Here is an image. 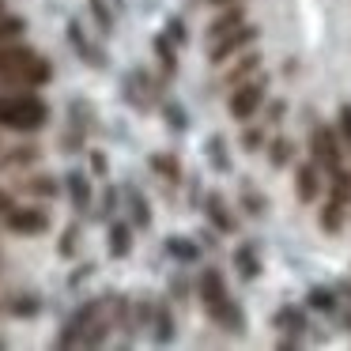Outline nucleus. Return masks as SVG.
<instances>
[{
  "label": "nucleus",
  "instance_id": "3",
  "mask_svg": "<svg viewBox=\"0 0 351 351\" xmlns=\"http://www.w3.org/2000/svg\"><path fill=\"white\" fill-rule=\"evenodd\" d=\"M49 125V102L34 91H12L0 95V129L12 132H38Z\"/></svg>",
  "mask_w": 351,
  "mask_h": 351
},
{
  "label": "nucleus",
  "instance_id": "24",
  "mask_svg": "<svg viewBox=\"0 0 351 351\" xmlns=\"http://www.w3.org/2000/svg\"><path fill=\"white\" fill-rule=\"evenodd\" d=\"M42 159V147L38 144H19V147H8L0 152V170H27Z\"/></svg>",
  "mask_w": 351,
  "mask_h": 351
},
{
  "label": "nucleus",
  "instance_id": "22",
  "mask_svg": "<svg viewBox=\"0 0 351 351\" xmlns=\"http://www.w3.org/2000/svg\"><path fill=\"white\" fill-rule=\"evenodd\" d=\"M152 340L159 348H167L174 340V313H170L167 298H155V313H152Z\"/></svg>",
  "mask_w": 351,
  "mask_h": 351
},
{
  "label": "nucleus",
  "instance_id": "34",
  "mask_svg": "<svg viewBox=\"0 0 351 351\" xmlns=\"http://www.w3.org/2000/svg\"><path fill=\"white\" fill-rule=\"evenodd\" d=\"M4 310H8L12 317H38V313H42V298L38 295H12Z\"/></svg>",
  "mask_w": 351,
  "mask_h": 351
},
{
  "label": "nucleus",
  "instance_id": "8",
  "mask_svg": "<svg viewBox=\"0 0 351 351\" xmlns=\"http://www.w3.org/2000/svg\"><path fill=\"white\" fill-rule=\"evenodd\" d=\"M110 302V295H99V298H87L80 310H72V317L61 325V332H57V348H80L84 343V332H87V325L95 321V313L102 310V306Z\"/></svg>",
  "mask_w": 351,
  "mask_h": 351
},
{
  "label": "nucleus",
  "instance_id": "31",
  "mask_svg": "<svg viewBox=\"0 0 351 351\" xmlns=\"http://www.w3.org/2000/svg\"><path fill=\"white\" fill-rule=\"evenodd\" d=\"M238 204H242V212H245V215H265L268 197H265V193H261L253 182H242V193H238Z\"/></svg>",
  "mask_w": 351,
  "mask_h": 351
},
{
  "label": "nucleus",
  "instance_id": "51",
  "mask_svg": "<svg viewBox=\"0 0 351 351\" xmlns=\"http://www.w3.org/2000/svg\"><path fill=\"white\" fill-rule=\"evenodd\" d=\"M348 332H351V313H348Z\"/></svg>",
  "mask_w": 351,
  "mask_h": 351
},
{
  "label": "nucleus",
  "instance_id": "50",
  "mask_svg": "<svg viewBox=\"0 0 351 351\" xmlns=\"http://www.w3.org/2000/svg\"><path fill=\"white\" fill-rule=\"evenodd\" d=\"M4 348H8V340H4V336H0V351H4Z\"/></svg>",
  "mask_w": 351,
  "mask_h": 351
},
{
  "label": "nucleus",
  "instance_id": "12",
  "mask_svg": "<svg viewBox=\"0 0 351 351\" xmlns=\"http://www.w3.org/2000/svg\"><path fill=\"white\" fill-rule=\"evenodd\" d=\"M204 219H208V227H215L219 234H234L238 230V219H234V212H230V204H227V197L223 193H204Z\"/></svg>",
  "mask_w": 351,
  "mask_h": 351
},
{
  "label": "nucleus",
  "instance_id": "40",
  "mask_svg": "<svg viewBox=\"0 0 351 351\" xmlns=\"http://www.w3.org/2000/svg\"><path fill=\"white\" fill-rule=\"evenodd\" d=\"M152 313H155V298L152 295L132 298V317H136V328H152Z\"/></svg>",
  "mask_w": 351,
  "mask_h": 351
},
{
  "label": "nucleus",
  "instance_id": "21",
  "mask_svg": "<svg viewBox=\"0 0 351 351\" xmlns=\"http://www.w3.org/2000/svg\"><path fill=\"white\" fill-rule=\"evenodd\" d=\"M204 155H208V167L215 170V174H230L234 170V159H230V144L223 132H212L204 144Z\"/></svg>",
  "mask_w": 351,
  "mask_h": 351
},
{
  "label": "nucleus",
  "instance_id": "29",
  "mask_svg": "<svg viewBox=\"0 0 351 351\" xmlns=\"http://www.w3.org/2000/svg\"><path fill=\"white\" fill-rule=\"evenodd\" d=\"M87 140H91V129H84L80 121H72V117H69V125H64V132H61V152L64 155H76V152H84Z\"/></svg>",
  "mask_w": 351,
  "mask_h": 351
},
{
  "label": "nucleus",
  "instance_id": "39",
  "mask_svg": "<svg viewBox=\"0 0 351 351\" xmlns=\"http://www.w3.org/2000/svg\"><path fill=\"white\" fill-rule=\"evenodd\" d=\"M80 250V223H69V227L61 230V242H57V253H61L64 261H72Z\"/></svg>",
  "mask_w": 351,
  "mask_h": 351
},
{
  "label": "nucleus",
  "instance_id": "17",
  "mask_svg": "<svg viewBox=\"0 0 351 351\" xmlns=\"http://www.w3.org/2000/svg\"><path fill=\"white\" fill-rule=\"evenodd\" d=\"M147 167H152V174L159 178V182H167V185H182L185 182L182 159H178L174 152H152L147 155Z\"/></svg>",
  "mask_w": 351,
  "mask_h": 351
},
{
  "label": "nucleus",
  "instance_id": "27",
  "mask_svg": "<svg viewBox=\"0 0 351 351\" xmlns=\"http://www.w3.org/2000/svg\"><path fill=\"white\" fill-rule=\"evenodd\" d=\"M19 193L38 197V200H53L57 193H61V182H57L53 174H27L23 182H19Z\"/></svg>",
  "mask_w": 351,
  "mask_h": 351
},
{
  "label": "nucleus",
  "instance_id": "30",
  "mask_svg": "<svg viewBox=\"0 0 351 351\" xmlns=\"http://www.w3.org/2000/svg\"><path fill=\"white\" fill-rule=\"evenodd\" d=\"M340 298H336L332 287H310L306 291V310H317V313H336Z\"/></svg>",
  "mask_w": 351,
  "mask_h": 351
},
{
  "label": "nucleus",
  "instance_id": "11",
  "mask_svg": "<svg viewBox=\"0 0 351 351\" xmlns=\"http://www.w3.org/2000/svg\"><path fill=\"white\" fill-rule=\"evenodd\" d=\"M291 182H295V197L302 200V204H317L328 178L313 159H306V162H295V178H291Z\"/></svg>",
  "mask_w": 351,
  "mask_h": 351
},
{
  "label": "nucleus",
  "instance_id": "45",
  "mask_svg": "<svg viewBox=\"0 0 351 351\" xmlns=\"http://www.w3.org/2000/svg\"><path fill=\"white\" fill-rule=\"evenodd\" d=\"M170 291H174L178 302H189V283H185V276H174V280H170Z\"/></svg>",
  "mask_w": 351,
  "mask_h": 351
},
{
  "label": "nucleus",
  "instance_id": "26",
  "mask_svg": "<svg viewBox=\"0 0 351 351\" xmlns=\"http://www.w3.org/2000/svg\"><path fill=\"white\" fill-rule=\"evenodd\" d=\"M272 328H280V332H291V336H302L306 332V306H280V310L272 313Z\"/></svg>",
  "mask_w": 351,
  "mask_h": 351
},
{
  "label": "nucleus",
  "instance_id": "5",
  "mask_svg": "<svg viewBox=\"0 0 351 351\" xmlns=\"http://www.w3.org/2000/svg\"><path fill=\"white\" fill-rule=\"evenodd\" d=\"M121 95L136 114H147L162 102V80H155L147 69H129L121 80Z\"/></svg>",
  "mask_w": 351,
  "mask_h": 351
},
{
  "label": "nucleus",
  "instance_id": "6",
  "mask_svg": "<svg viewBox=\"0 0 351 351\" xmlns=\"http://www.w3.org/2000/svg\"><path fill=\"white\" fill-rule=\"evenodd\" d=\"M310 159L325 170V178L343 167V140L332 125H313L310 129Z\"/></svg>",
  "mask_w": 351,
  "mask_h": 351
},
{
  "label": "nucleus",
  "instance_id": "37",
  "mask_svg": "<svg viewBox=\"0 0 351 351\" xmlns=\"http://www.w3.org/2000/svg\"><path fill=\"white\" fill-rule=\"evenodd\" d=\"M87 4H91V16H95L99 34H114V8H110V0H87Z\"/></svg>",
  "mask_w": 351,
  "mask_h": 351
},
{
  "label": "nucleus",
  "instance_id": "2",
  "mask_svg": "<svg viewBox=\"0 0 351 351\" xmlns=\"http://www.w3.org/2000/svg\"><path fill=\"white\" fill-rule=\"evenodd\" d=\"M49 80H53V64L38 49L19 46V42H4L0 46V84L34 91V87H46Z\"/></svg>",
  "mask_w": 351,
  "mask_h": 351
},
{
  "label": "nucleus",
  "instance_id": "47",
  "mask_svg": "<svg viewBox=\"0 0 351 351\" xmlns=\"http://www.w3.org/2000/svg\"><path fill=\"white\" fill-rule=\"evenodd\" d=\"M12 208H16V197H12L8 189H0V215H8Z\"/></svg>",
  "mask_w": 351,
  "mask_h": 351
},
{
  "label": "nucleus",
  "instance_id": "52",
  "mask_svg": "<svg viewBox=\"0 0 351 351\" xmlns=\"http://www.w3.org/2000/svg\"><path fill=\"white\" fill-rule=\"evenodd\" d=\"M0 12H4V0H0Z\"/></svg>",
  "mask_w": 351,
  "mask_h": 351
},
{
  "label": "nucleus",
  "instance_id": "44",
  "mask_svg": "<svg viewBox=\"0 0 351 351\" xmlns=\"http://www.w3.org/2000/svg\"><path fill=\"white\" fill-rule=\"evenodd\" d=\"M336 132H340V140L351 147V106H340V117H336Z\"/></svg>",
  "mask_w": 351,
  "mask_h": 351
},
{
  "label": "nucleus",
  "instance_id": "43",
  "mask_svg": "<svg viewBox=\"0 0 351 351\" xmlns=\"http://www.w3.org/2000/svg\"><path fill=\"white\" fill-rule=\"evenodd\" d=\"M91 174L102 178V182L110 178V159H106V152H99V147H91Z\"/></svg>",
  "mask_w": 351,
  "mask_h": 351
},
{
  "label": "nucleus",
  "instance_id": "10",
  "mask_svg": "<svg viewBox=\"0 0 351 351\" xmlns=\"http://www.w3.org/2000/svg\"><path fill=\"white\" fill-rule=\"evenodd\" d=\"M64 38H69V46L76 49V57L87 64V69H106V49L99 46V42L91 38V34L84 31V23L80 19H69V27H64Z\"/></svg>",
  "mask_w": 351,
  "mask_h": 351
},
{
  "label": "nucleus",
  "instance_id": "1",
  "mask_svg": "<svg viewBox=\"0 0 351 351\" xmlns=\"http://www.w3.org/2000/svg\"><path fill=\"white\" fill-rule=\"evenodd\" d=\"M197 298H200V306H204L208 321H212L215 328H223V332H230V336H242L245 332V310L234 302V298H230L227 280H223V272L215 265L200 268V276H197Z\"/></svg>",
  "mask_w": 351,
  "mask_h": 351
},
{
  "label": "nucleus",
  "instance_id": "7",
  "mask_svg": "<svg viewBox=\"0 0 351 351\" xmlns=\"http://www.w3.org/2000/svg\"><path fill=\"white\" fill-rule=\"evenodd\" d=\"M261 38V31L245 19L242 27H234V31H227V34H219L215 42H208V61L219 69V64H227V61H234L238 53H245V49H253V42Z\"/></svg>",
  "mask_w": 351,
  "mask_h": 351
},
{
  "label": "nucleus",
  "instance_id": "25",
  "mask_svg": "<svg viewBox=\"0 0 351 351\" xmlns=\"http://www.w3.org/2000/svg\"><path fill=\"white\" fill-rule=\"evenodd\" d=\"M162 250H167V257H174L182 268H189V265L200 261V245L193 242V238H185V234H170L167 242H162Z\"/></svg>",
  "mask_w": 351,
  "mask_h": 351
},
{
  "label": "nucleus",
  "instance_id": "46",
  "mask_svg": "<svg viewBox=\"0 0 351 351\" xmlns=\"http://www.w3.org/2000/svg\"><path fill=\"white\" fill-rule=\"evenodd\" d=\"M91 272H95V265H80V272H72V276H69V287H80V283H84Z\"/></svg>",
  "mask_w": 351,
  "mask_h": 351
},
{
  "label": "nucleus",
  "instance_id": "32",
  "mask_svg": "<svg viewBox=\"0 0 351 351\" xmlns=\"http://www.w3.org/2000/svg\"><path fill=\"white\" fill-rule=\"evenodd\" d=\"M242 152L245 155H257V152H265V144H268V129L265 125H257V121H245V129H242Z\"/></svg>",
  "mask_w": 351,
  "mask_h": 351
},
{
  "label": "nucleus",
  "instance_id": "9",
  "mask_svg": "<svg viewBox=\"0 0 351 351\" xmlns=\"http://www.w3.org/2000/svg\"><path fill=\"white\" fill-rule=\"evenodd\" d=\"M49 212L46 208H38V204H27V208H12L8 215H4V227L12 230V234H19V238H38V234H46L49 230Z\"/></svg>",
  "mask_w": 351,
  "mask_h": 351
},
{
  "label": "nucleus",
  "instance_id": "18",
  "mask_svg": "<svg viewBox=\"0 0 351 351\" xmlns=\"http://www.w3.org/2000/svg\"><path fill=\"white\" fill-rule=\"evenodd\" d=\"M257 72H261V53L245 49V53H238L234 61H227V76H223V84L238 87V84H245V80H253Z\"/></svg>",
  "mask_w": 351,
  "mask_h": 351
},
{
  "label": "nucleus",
  "instance_id": "4",
  "mask_svg": "<svg viewBox=\"0 0 351 351\" xmlns=\"http://www.w3.org/2000/svg\"><path fill=\"white\" fill-rule=\"evenodd\" d=\"M265 102H268V76H265V72H257L253 80L230 87L227 110H230V117H234L238 125H245V121H253V117L261 114V106H265Z\"/></svg>",
  "mask_w": 351,
  "mask_h": 351
},
{
  "label": "nucleus",
  "instance_id": "36",
  "mask_svg": "<svg viewBox=\"0 0 351 351\" xmlns=\"http://www.w3.org/2000/svg\"><path fill=\"white\" fill-rule=\"evenodd\" d=\"M27 31V19L23 16H8V12H0V46L4 42H19Z\"/></svg>",
  "mask_w": 351,
  "mask_h": 351
},
{
  "label": "nucleus",
  "instance_id": "16",
  "mask_svg": "<svg viewBox=\"0 0 351 351\" xmlns=\"http://www.w3.org/2000/svg\"><path fill=\"white\" fill-rule=\"evenodd\" d=\"M121 204H125V215H129V223L136 230L152 227V204H147V197L136 189V185H125L121 189Z\"/></svg>",
  "mask_w": 351,
  "mask_h": 351
},
{
  "label": "nucleus",
  "instance_id": "42",
  "mask_svg": "<svg viewBox=\"0 0 351 351\" xmlns=\"http://www.w3.org/2000/svg\"><path fill=\"white\" fill-rule=\"evenodd\" d=\"M283 117H287V102H283V99H272V102L265 106V125H280Z\"/></svg>",
  "mask_w": 351,
  "mask_h": 351
},
{
  "label": "nucleus",
  "instance_id": "20",
  "mask_svg": "<svg viewBox=\"0 0 351 351\" xmlns=\"http://www.w3.org/2000/svg\"><path fill=\"white\" fill-rule=\"evenodd\" d=\"M245 23V4H223L219 8V16L208 23V31H204V38L208 42H215L219 34H227V31H234V27H242Z\"/></svg>",
  "mask_w": 351,
  "mask_h": 351
},
{
  "label": "nucleus",
  "instance_id": "13",
  "mask_svg": "<svg viewBox=\"0 0 351 351\" xmlns=\"http://www.w3.org/2000/svg\"><path fill=\"white\" fill-rule=\"evenodd\" d=\"M64 193H69L72 208H76L80 215H87L95 208V189H91V174H84V170H69L64 174Z\"/></svg>",
  "mask_w": 351,
  "mask_h": 351
},
{
  "label": "nucleus",
  "instance_id": "41",
  "mask_svg": "<svg viewBox=\"0 0 351 351\" xmlns=\"http://www.w3.org/2000/svg\"><path fill=\"white\" fill-rule=\"evenodd\" d=\"M162 31H167L170 42H178V46H185V42H189V31H185V19H182V16H167Z\"/></svg>",
  "mask_w": 351,
  "mask_h": 351
},
{
  "label": "nucleus",
  "instance_id": "19",
  "mask_svg": "<svg viewBox=\"0 0 351 351\" xmlns=\"http://www.w3.org/2000/svg\"><path fill=\"white\" fill-rule=\"evenodd\" d=\"M348 212H351L348 200H340V197H332V193H328V197L321 200V215H317L321 230H325V234H340V227H343V219H348Z\"/></svg>",
  "mask_w": 351,
  "mask_h": 351
},
{
  "label": "nucleus",
  "instance_id": "35",
  "mask_svg": "<svg viewBox=\"0 0 351 351\" xmlns=\"http://www.w3.org/2000/svg\"><path fill=\"white\" fill-rule=\"evenodd\" d=\"M159 110H162V117H167V125H170L174 132H185V129H189V117H185V106H182L178 99H162V102H159Z\"/></svg>",
  "mask_w": 351,
  "mask_h": 351
},
{
  "label": "nucleus",
  "instance_id": "15",
  "mask_svg": "<svg viewBox=\"0 0 351 351\" xmlns=\"http://www.w3.org/2000/svg\"><path fill=\"white\" fill-rule=\"evenodd\" d=\"M152 49H155V61H159V80L162 84H170V80L178 76V42H170V34L167 31H159L152 38Z\"/></svg>",
  "mask_w": 351,
  "mask_h": 351
},
{
  "label": "nucleus",
  "instance_id": "38",
  "mask_svg": "<svg viewBox=\"0 0 351 351\" xmlns=\"http://www.w3.org/2000/svg\"><path fill=\"white\" fill-rule=\"evenodd\" d=\"M69 117H72V121H80L84 129H91V132L99 129V121H95V106L87 99H72L69 102Z\"/></svg>",
  "mask_w": 351,
  "mask_h": 351
},
{
  "label": "nucleus",
  "instance_id": "49",
  "mask_svg": "<svg viewBox=\"0 0 351 351\" xmlns=\"http://www.w3.org/2000/svg\"><path fill=\"white\" fill-rule=\"evenodd\" d=\"M343 295H348V298H351V283H343Z\"/></svg>",
  "mask_w": 351,
  "mask_h": 351
},
{
  "label": "nucleus",
  "instance_id": "28",
  "mask_svg": "<svg viewBox=\"0 0 351 351\" xmlns=\"http://www.w3.org/2000/svg\"><path fill=\"white\" fill-rule=\"evenodd\" d=\"M265 155L272 162V170H287L295 162V144H291V136H268Z\"/></svg>",
  "mask_w": 351,
  "mask_h": 351
},
{
  "label": "nucleus",
  "instance_id": "14",
  "mask_svg": "<svg viewBox=\"0 0 351 351\" xmlns=\"http://www.w3.org/2000/svg\"><path fill=\"white\" fill-rule=\"evenodd\" d=\"M132 234H136V227H132L129 219H110L106 223V253L114 261H125L132 253Z\"/></svg>",
  "mask_w": 351,
  "mask_h": 351
},
{
  "label": "nucleus",
  "instance_id": "33",
  "mask_svg": "<svg viewBox=\"0 0 351 351\" xmlns=\"http://www.w3.org/2000/svg\"><path fill=\"white\" fill-rule=\"evenodd\" d=\"M117 208H121V189H117V185H106V189H102V197H99V208H95V219L110 223L117 215Z\"/></svg>",
  "mask_w": 351,
  "mask_h": 351
},
{
  "label": "nucleus",
  "instance_id": "48",
  "mask_svg": "<svg viewBox=\"0 0 351 351\" xmlns=\"http://www.w3.org/2000/svg\"><path fill=\"white\" fill-rule=\"evenodd\" d=\"M208 4H215V8H223V4H245V0H208Z\"/></svg>",
  "mask_w": 351,
  "mask_h": 351
},
{
  "label": "nucleus",
  "instance_id": "23",
  "mask_svg": "<svg viewBox=\"0 0 351 351\" xmlns=\"http://www.w3.org/2000/svg\"><path fill=\"white\" fill-rule=\"evenodd\" d=\"M230 261H234L238 276H242L245 283H253L261 272H265V265H261V253H257V245H253V242H242V245L234 250V257H230Z\"/></svg>",
  "mask_w": 351,
  "mask_h": 351
}]
</instances>
